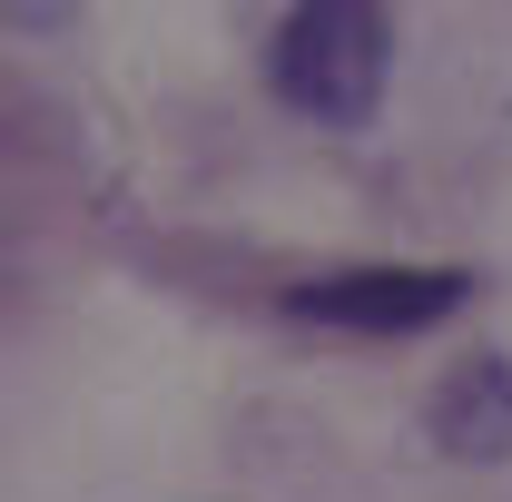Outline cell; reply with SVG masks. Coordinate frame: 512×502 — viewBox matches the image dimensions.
<instances>
[{
    "instance_id": "3957f363",
    "label": "cell",
    "mask_w": 512,
    "mask_h": 502,
    "mask_svg": "<svg viewBox=\"0 0 512 502\" xmlns=\"http://www.w3.org/2000/svg\"><path fill=\"white\" fill-rule=\"evenodd\" d=\"M434 443L463 453V463L512 453V365L503 355H463V365L434 384Z\"/></svg>"
},
{
    "instance_id": "6da1fadb",
    "label": "cell",
    "mask_w": 512,
    "mask_h": 502,
    "mask_svg": "<svg viewBox=\"0 0 512 502\" xmlns=\"http://www.w3.org/2000/svg\"><path fill=\"white\" fill-rule=\"evenodd\" d=\"M384 69H394V30H384V10H365V0H306L276 30V89L306 119L365 128L375 99H384Z\"/></svg>"
},
{
    "instance_id": "7a4b0ae2",
    "label": "cell",
    "mask_w": 512,
    "mask_h": 502,
    "mask_svg": "<svg viewBox=\"0 0 512 502\" xmlns=\"http://www.w3.org/2000/svg\"><path fill=\"white\" fill-rule=\"evenodd\" d=\"M463 306V276L444 266H345L316 286H286L296 325H335V335H424Z\"/></svg>"
}]
</instances>
